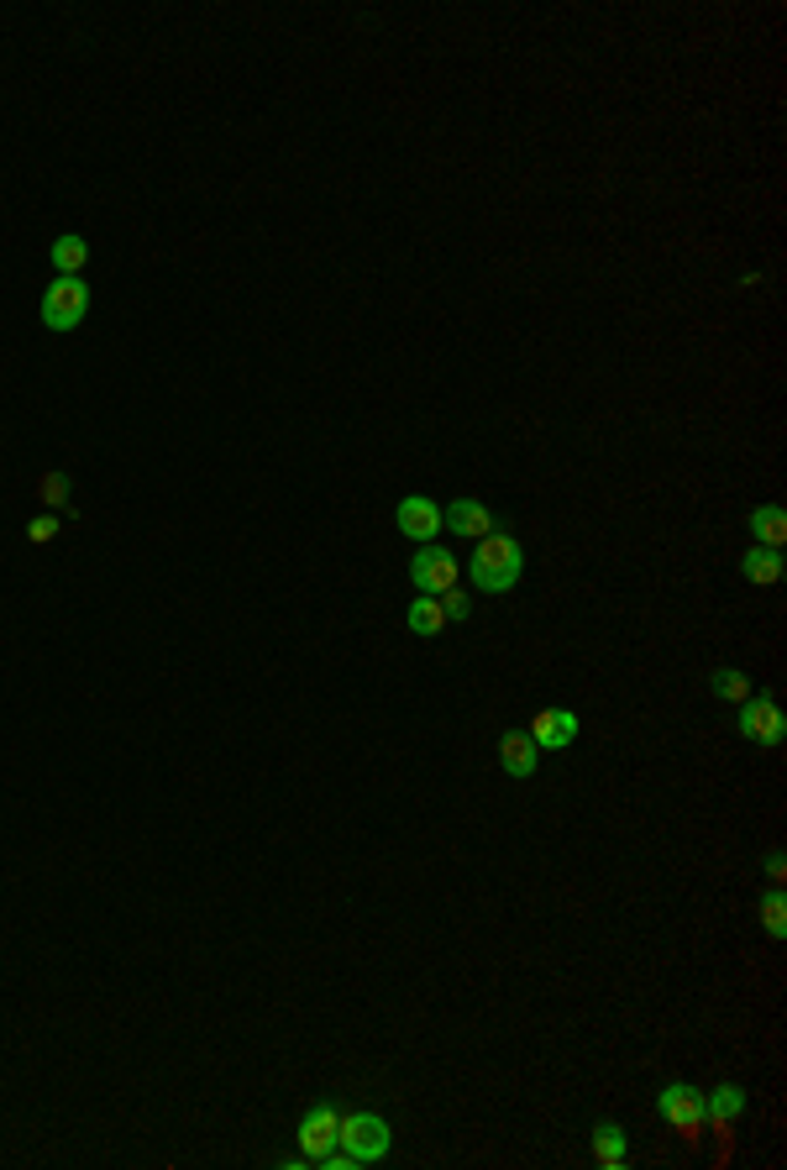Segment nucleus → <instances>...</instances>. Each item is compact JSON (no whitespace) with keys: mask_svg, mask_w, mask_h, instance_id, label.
<instances>
[{"mask_svg":"<svg viewBox=\"0 0 787 1170\" xmlns=\"http://www.w3.org/2000/svg\"><path fill=\"white\" fill-rule=\"evenodd\" d=\"M389 1145H394V1133H389V1123L379 1118V1112H342L336 1150L352 1154V1166H373V1160H384Z\"/></svg>","mask_w":787,"mask_h":1170,"instance_id":"obj_2","label":"nucleus"},{"mask_svg":"<svg viewBox=\"0 0 787 1170\" xmlns=\"http://www.w3.org/2000/svg\"><path fill=\"white\" fill-rule=\"evenodd\" d=\"M499 767H505L509 777H536V767H541V751H536V740L525 730L505 735L499 740Z\"/></svg>","mask_w":787,"mask_h":1170,"instance_id":"obj_11","label":"nucleus"},{"mask_svg":"<svg viewBox=\"0 0 787 1170\" xmlns=\"http://www.w3.org/2000/svg\"><path fill=\"white\" fill-rule=\"evenodd\" d=\"M84 316H90V289H84V278H53V284L42 289V326H48V331H74Z\"/></svg>","mask_w":787,"mask_h":1170,"instance_id":"obj_3","label":"nucleus"},{"mask_svg":"<svg viewBox=\"0 0 787 1170\" xmlns=\"http://www.w3.org/2000/svg\"><path fill=\"white\" fill-rule=\"evenodd\" d=\"M656 1108H662V1118L677 1133H683L687 1145H698V1139H704V1091H698V1087H687V1081H672V1087H662Z\"/></svg>","mask_w":787,"mask_h":1170,"instance_id":"obj_4","label":"nucleus"},{"mask_svg":"<svg viewBox=\"0 0 787 1170\" xmlns=\"http://www.w3.org/2000/svg\"><path fill=\"white\" fill-rule=\"evenodd\" d=\"M410 583H415L421 594L442 598L446 588H457V556L446 552V546H421L415 562H410Z\"/></svg>","mask_w":787,"mask_h":1170,"instance_id":"obj_7","label":"nucleus"},{"mask_svg":"<svg viewBox=\"0 0 787 1170\" xmlns=\"http://www.w3.org/2000/svg\"><path fill=\"white\" fill-rule=\"evenodd\" d=\"M520 573H525V552L509 531H494V536H484L473 546V562H467L473 588H484V594H509V588L520 583Z\"/></svg>","mask_w":787,"mask_h":1170,"instance_id":"obj_1","label":"nucleus"},{"mask_svg":"<svg viewBox=\"0 0 787 1170\" xmlns=\"http://www.w3.org/2000/svg\"><path fill=\"white\" fill-rule=\"evenodd\" d=\"M59 536V515H38V520H27V541H53Z\"/></svg>","mask_w":787,"mask_h":1170,"instance_id":"obj_21","label":"nucleus"},{"mask_svg":"<svg viewBox=\"0 0 787 1170\" xmlns=\"http://www.w3.org/2000/svg\"><path fill=\"white\" fill-rule=\"evenodd\" d=\"M741 573H746V583H756V588H777V583H783V552L750 546V552L741 556Z\"/></svg>","mask_w":787,"mask_h":1170,"instance_id":"obj_13","label":"nucleus"},{"mask_svg":"<svg viewBox=\"0 0 787 1170\" xmlns=\"http://www.w3.org/2000/svg\"><path fill=\"white\" fill-rule=\"evenodd\" d=\"M750 536H756V546H772V552H783V546H787V515L777 510V504L756 510V515H750Z\"/></svg>","mask_w":787,"mask_h":1170,"instance_id":"obj_16","label":"nucleus"},{"mask_svg":"<svg viewBox=\"0 0 787 1170\" xmlns=\"http://www.w3.org/2000/svg\"><path fill=\"white\" fill-rule=\"evenodd\" d=\"M442 609H446V619H467V615H473V604H467L463 588H446V594H442Z\"/></svg>","mask_w":787,"mask_h":1170,"instance_id":"obj_22","label":"nucleus"},{"mask_svg":"<svg viewBox=\"0 0 787 1170\" xmlns=\"http://www.w3.org/2000/svg\"><path fill=\"white\" fill-rule=\"evenodd\" d=\"M442 531H452V536H463V541H484V536H494V510H488L484 499H452L442 510Z\"/></svg>","mask_w":787,"mask_h":1170,"instance_id":"obj_9","label":"nucleus"},{"mask_svg":"<svg viewBox=\"0 0 787 1170\" xmlns=\"http://www.w3.org/2000/svg\"><path fill=\"white\" fill-rule=\"evenodd\" d=\"M530 740H536V751H562V746H572L578 740V715L572 709H541V715L530 719Z\"/></svg>","mask_w":787,"mask_h":1170,"instance_id":"obj_10","label":"nucleus"},{"mask_svg":"<svg viewBox=\"0 0 787 1170\" xmlns=\"http://www.w3.org/2000/svg\"><path fill=\"white\" fill-rule=\"evenodd\" d=\"M48 258H53L59 278H84V263H90V242H84V237H59Z\"/></svg>","mask_w":787,"mask_h":1170,"instance_id":"obj_17","label":"nucleus"},{"mask_svg":"<svg viewBox=\"0 0 787 1170\" xmlns=\"http://www.w3.org/2000/svg\"><path fill=\"white\" fill-rule=\"evenodd\" d=\"M735 709H741V715H735V725H741V735H746V740H756V746H783L787 715L777 709V698L756 694V698H746V704H735Z\"/></svg>","mask_w":787,"mask_h":1170,"instance_id":"obj_6","label":"nucleus"},{"mask_svg":"<svg viewBox=\"0 0 787 1170\" xmlns=\"http://www.w3.org/2000/svg\"><path fill=\"white\" fill-rule=\"evenodd\" d=\"M394 520H400V536L421 541V546H431V541L442 536V504L425 494H404L400 510H394Z\"/></svg>","mask_w":787,"mask_h":1170,"instance_id":"obj_8","label":"nucleus"},{"mask_svg":"<svg viewBox=\"0 0 787 1170\" xmlns=\"http://www.w3.org/2000/svg\"><path fill=\"white\" fill-rule=\"evenodd\" d=\"M767 876H772V882H783V876H787V861H783V851H772V855H767Z\"/></svg>","mask_w":787,"mask_h":1170,"instance_id":"obj_23","label":"nucleus"},{"mask_svg":"<svg viewBox=\"0 0 787 1170\" xmlns=\"http://www.w3.org/2000/svg\"><path fill=\"white\" fill-rule=\"evenodd\" d=\"M336 1133H342V1112L331 1108V1102H315V1108L300 1118V1129H294V1139H300V1160L304 1166H315L321 1154L336 1150Z\"/></svg>","mask_w":787,"mask_h":1170,"instance_id":"obj_5","label":"nucleus"},{"mask_svg":"<svg viewBox=\"0 0 787 1170\" xmlns=\"http://www.w3.org/2000/svg\"><path fill=\"white\" fill-rule=\"evenodd\" d=\"M714 694L725 698V704H746V698H750V677L741 673V667H719V673H714Z\"/></svg>","mask_w":787,"mask_h":1170,"instance_id":"obj_18","label":"nucleus"},{"mask_svg":"<svg viewBox=\"0 0 787 1170\" xmlns=\"http://www.w3.org/2000/svg\"><path fill=\"white\" fill-rule=\"evenodd\" d=\"M38 494H42V504H69V478L63 473H42V483H38Z\"/></svg>","mask_w":787,"mask_h":1170,"instance_id":"obj_20","label":"nucleus"},{"mask_svg":"<svg viewBox=\"0 0 787 1170\" xmlns=\"http://www.w3.org/2000/svg\"><path fill=\"white\" fill-rule=\"evenodd\" d=\"M746 1087H735V1081H725V1087H714V1097H704V1123H735L741 1112H746Z\"/></svg>","mask_w":787,"mask_h":1170,"instance_id":"obj_14","label":"nucleus"},{"mask_svg":"<svg viewBox=\"0 0 787 1170\" xmlns=\"http://www.w3.org/2000/svg\"><path fill=\"white\" fill-rule=\"evenodd\" d=\"M410 630L415 635H425V640H431V635H442L446 625H452V619H446V609H442V598H431V594H415V604H410Z\"/></svg>","mask_w":787,"mask_h":1170,"instance_id":"obj_15","label":"nucleus"},{"mask_svg":"<svg viewBox=\"0 0 787 1170\" xmlns=\"http://www.w3.org/2000/svg\"><path fill=\"white\" fill-rule=\"evenodd\" d=\"M588 1139H593V1160H599L604 1170H625L630 1166V1139H625L620 1123H599Z\"/></svg>","mask_w":787,"mask_h":1170,"instance_id":"obj_12","label":"nucleus"},{"mask_svg":"<svg viewBox=\"0 0 787 1170\" xmlns=\"http://www.w3.org/2000/svg\"><path fill=\"white\" fill-rule=\"evenodd\" d=\"M762 930H767L772 940H783V934H787V897H783V887H772V893L762 897Z\"/></svg>","mask_w":787,"mask_h":1170,"instance_id":"obj_19","label":"nucleus"}]
</instances>
